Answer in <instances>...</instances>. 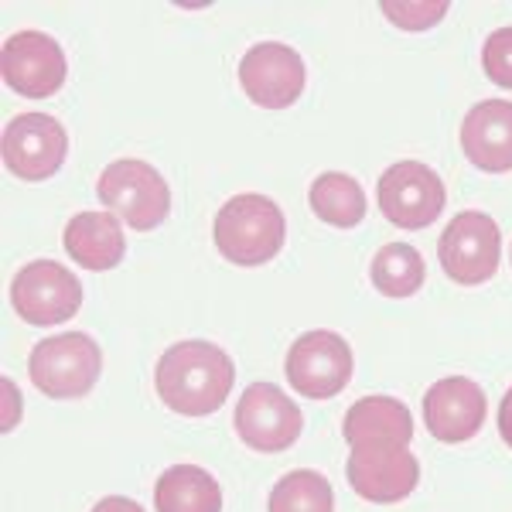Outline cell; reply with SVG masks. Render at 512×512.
Listing matches in <instances>:
<instances>
[{
    "label": "cell",
    "instance_id": "277c9868",
    "mask_svg": "<svg viewBox=\"0 0 512 512\" xmlns=\"http://www.w3.org/2000/svg\"><path fill=\"white\" fill-rule=\"evenodd\" d=\"M103 373V349L86 332H65L38 342L28 359V376L48 400H79Z\"/></svg>",
    "mask_w": 512,
    "mask_h": 512
},
{
    "label": "cell",
    "instance_id": "5bb4252c",
    "mask_svg": "<svg viewBox=\"0 0 512 512\" xmlns=\"http://www.w3.org/2000/svg\"><path fill=\"white\" fill-rule=\"evenodd\" d=\"M485 390L465 376H444L424 393L427 431L444 444H465L485 427Z\"/></svg>",
    "mask_w": 512,
    "mask_h": 512
},
{
    "label": "cell",
    "instance_id": "d4e9b609",
    "mask_svg": "<svg viewBox=\"0 0 512 512\" xmlns=\"http://www.w3.org/2000/svg\"><path fill=\"white\" fill-rule=\"evenodd\" d=\"M499 434H502V441L512 448V386L499 403Z\"/></svg>",
    "mask_w": 512,
    "mask_h": 512
},
{
    "label": "cell",
    "instance_id": "44dd1931",
    "mask_svg": "<svg viewBox=\"0 0 512 512\" xmlns=\"http://www.w3.org/2000/svg\"><path fill=\"white\" fill-rule=\"evenodd\" d=\"M267 512H335V492L321 472L297 468L270 489Z\"/></svg>",
    "mask_w": 512,
    "mask_h": 512
},
{
    "label": "cell",
    "instance_id": "2e32d148",
    "mask_svg": "<svg viewBox=\"0 0 512 512\" xmlns=\"http://www.w3.org/2000/svg\"><path fill=\"white\" fill-rule=\"evenodd\" d=\"M65 253L86 270H113L127 256L123 226L113 212H76L62 233Z\"/></svg>",
    "mask_w": 512,
    "mask_h": 512
},
{
    "label": "cell",
    "instance_id": "ba28073f",
    "mask_svg": "<svg viewBox=\"0 0 512 512\" xmlns=\"http://www.w3.org/2000/svg\"><path fill=\"white\" fill-rule=\"evenodd\" d=\"M236 434L246 448L260 454H280L301 437L304 414L301 407L274 383L246 386L236 403Z\"/></svg>",
    "mask_w": 512,
    "mask_h": 512
},
{
    "label": "cell",
    "instance_id": "e0dca14e",
    "mask_svg": "<svg viewBox=\"0 0 512 512\" xmlns=\"http://www.w3.org/2000/svg\"><path fill=\"white\" fill-rule=\"evenodd\" d=\"M342 434L349 444L383 441L410 448V441H414V414L396 396H362L345 414Z\"/></svg>",
    "mask_w": 512,
    "mask_h": 512
},
{
    "label": "cell",
    "instance_id": "9a60e30c",
    "mask_svg": "<svg viewBox=\"0 0 512 512\" xmlns=\"http://www.w3.org/2000/svg\"><path fill=\"white\" fill-rule=\"evenodd\" d=\"M461 147L478 171L502 175L512 171V103L509 99H485L468 110L461 123Z\"/></svg>",
    "mask_w": 512,
    "mask_h": 512
},
{
    "label": "cell",
    "instance_id": "7c38bea8",
    "mask_svg": "<svg viewBox=\"0 0 512 512\" xmlns=\"http://www.w3.org/2000/svg\"><path fill=\"white\" fill-rule=\"evenodd\" d=\"M0 72L14 93L28 99H48L65 86L69 65L62 45L45 31H18L0 48Z\"/></svg>",
    "mask_w": 512,
    "mask_h": 512
},
{
    "label": "cell",
    "instance_id": "603a6c76",
    "mask_svg": "<svg viewBox=\"0 0 512 512\" xmlns=\"http://www.w3.org/2000/svg\"><path fill=\"white\" fill-rule=\"evenodd\" d=\"M383 14L403 31H427V28H434L444 14H448V4H444V0H437V4H427V0H424V4H414V0L393 4V0H386Z\"/></svg>",
    "mask_w": 512,
    "mask_h": 512
},
{
    "label": "cell",
    "instance_id": "d6986e66",
    "mask_svg": "<svg viewBox=\"0 0 512 512\" xmlns=\"http://www.w3.org/2000/svg\"><path fill=\"white\" fill-rule=\"evenodd\" d=\"M311 212L328 222L335 229H355L362 219H366V192L352 175H342V171H325L311 181L308 192Z\"/></svg>",
    "mask_w": 512,
    "mask_h": 512
},
{
    "label": "cell",
    "instance_id": "52a82bcc",
    "mask_svg": "<svg viewBox=\"0 0 512 512\" xmlns=\"http://www.w3.org/2000/svg\"><path fill=\"white\" fill-rule=\"evenodd\" d=\"M284 376L308 400H332L352 379V349L338 332H304L287 349Z\"/></svg>",
    "mask_w": 512,
    "mask_h": 512
},
{
    "label": "cell",
    "instance_id": "7402d4cb",
    "mask_svg": "<svg viewBox=\"0 0 512 512\" xmlns=\"http://www.w3.org/2000/svg\"><path fill=\"white\" fill-rule=\"evenodd\" d=\"M482 65H485V76H489L495 86L512 89V24L509 28H495L492 35L485 38Z\"/></svg>",
    "mask_w": 512,
    "mask_h": 512
},
{
    "label": "cell",
    "instance_id": "4fadbf2b",
    "mask_svg": "<svg viewBox=\"0 0 512 512\" xmlns=\"http://www.w3.org/2000/svg\"><path fill=\"white\" fill-rule=\"evenodd\" d=\"M304 59L284 41H260L239 59V86L263 110H287L304 93Z\"/></svg>",
    "mask_w": 512,
    "mask_h": 512
},
{
    "label": "cell",
    "instance_id": "ac0fdd59",
    "mask_svg": "<svg viewBox=\"0 0 512 512\" xmlns=\"http://www.w3.org/2000/svg\"><path fill=\"white\" fill-rule=\"evenodd\" d=\"M158 512H222V489L205 468L171 465L154 485Z\"/></svg>",
    "mask_w": 512,
    "mask_h": 512
},
{
    "label": "cell",
    "instance_id": "5b68a950",
    "mask_svg": "<svg viewBox=\"0 0 512 512\" xmlns=\"http://www.w3.org/2000/svg\"><path fill=\"white\" fill-rule=\"evenodd\" d=\"M502 256V236L489 212H458L441 239H437V260L444 274L461 287H475L495 277Z\"/></svg>",
    "mask_w": 512,
    "mask_h": 512
},
{
    "label": "cell",
    "instance_id": "3957f363",
    "mask_svg": "<svg viewBox=\"0 0 512 512\" xmlns=\"http://www.w3.org/2000/svg\"><path fill=\"white\" fill-rule=\"evenodd\" d=\"M96 195L120 222L137 233L158 229L171 212V188L154 164L140 158H120L106 164L96 181Z\"/></svg>",
    "mask_w": 512,
    "mask_h": 512
},
{
    "label": "cell",
    "instance_id": "6da1fadb",
    "mask_svg": "<svg viewBox=\"0 0 512 512\" xmlns=\"http://www.w3.org/2000/svg\"><path fill=\"white\" fill-rule=\"evenodd\" d=\"M236 383V366L219 345L202 342V338H185V342L164 349L158 359L154 386L168 410L181 417H209L226 403Z\"/></svg>",
    "mask_w": 512,
    "mask_h": 512
},
{
    "label": "cell",
    "instance_id": "8fae6325",
    "mask_svg": "<svg viewBox=\"0 0 512 512\" xmlns=\"http://www.w3.org/2000/svg\"><path fill=\"white\" fill-rule=\"evenodd\" d=\"M4 164L21 181H48L65 164L69 134L48 113H21L4 127Z\"/></svg>",
    "mask_w": 512,
    "mask_h": 512
},
{
    "label": "cell",
    "instance_id": "8992f818",
    "mask_svg": "<svg viewBox=\"0 0 512 512\" xmlns=\"http://www.w3.org/2000/svg\"><path fill=\"white\" fill-rule=\"evenodd\" d=\"M11 304L35 328L62 325L82 308V284L55 260H31L11 280Z\"/></svg>",
    "mask_w": 512,
    "mask_h": 512
},
{
    "label": "cell",
    "instance_id": "cb8c5ba5",
    "mask_svg": "<svg viewBox=\"0 0 512 512\" xmlns=\"http://www.w3.org/2000/svg\"><path fill=\"white\" fill-rule=\"evenodd\" d=\"M93 512H144V506L134 499H127V495H106V499H99Z\"/></svg>",
    "mask_w": 512,
    "mask_h": 512
},
{
    "label": "cell",
    "instance_id": "30bf717a",
    "mask_svg": "<svg viewBox=\"0 0 512 512\" xmlns=\"http://www.w3.org/2000/svg\"><path fill=\"white\" fill-rule=\"evenodd\" d=\"M345 475H349V485L359 499L390 506V502H403L417 489L420 461L403 444L366 441L352 444Z\"/></svg>",
    "mask_w": 512,
    "mask_h": 512
},
{
    "label": "cell",
    "instance_id": "ffe728a7",
    "mask_svg": "<svg viewBox=\"0 0 512 512\" xmlns=\"http://www.w3.org/2000/svg\"><path fill=\"white\" fill-rule=\"evenodd\" d=\"M373 277L376 291L386 297H410L424 287L427 263L410 243H386L383 250L373 256Z\"/></svg>",
    "mask_w": 512,
    "mask_h": 512
},
{
    "label": "cell",
    "instance_id": "7a4b0ae2",
    "mask_svg": "<svg viewBox=\"0 0 512 512\" xmlns=\"http://www.w3.org/2000/svg\"><path fill=\"white\" fill-rule=\"evenodd\" d=\"M216 250L236 267H263L284 250L287 222L274 198L267 195H236L216 212Z\"/></svg>",
    "mask_w": 512,
    "mask_h": 512
},
{
    "label": "cell",
    "instance_id": "9c48e42d",
    "mask_svg": "<svg viewBox=\"0 0 512 512\" xmlns=\"http://www.w3.org/2000/svg\"><path fill=\"white\" fill-rule=\"evenodd\" d=\"M379 212L400 229H427L444 212L448 192L434 168L420 161H396L379 178Z\"/></svg>",
    "mask_w": 512,
    "mask_h": 512
}]
</instances>
